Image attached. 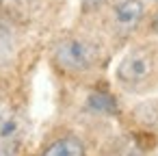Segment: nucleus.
Segmentation results:
<instances>
[{
	"label": "nucleus",
	"mask_w": 158,
	"mask_h": 156,
	"mask_svg": "<svg viewBox=\"0 0 158 156\" xmlns=\"http://www.w3.org/2000/svg\"><path fill=\"white\" fill-rule=\"evenodd\" d=\"M52 70L69 80H82L93 76L104 63L102 46L82 33H65L56 37L50 46Z\"/></svg>",
	"instance_id": "f257e3e1"
},
{
	"label": "nucleus",
	"mask_w": 158,
	"mask_h": 156,
	"mask_svg": "<svg viewBox=\"0 0 158 156\" xmlns=\"http://www.w3.org/2000/svg\"><path fill=\"white\" fill-rule=\"evenodd\" d=\"M115 85L128 95H149L158 89V44L130 46L113 70Z\"/></svg>",
	"instance_id": "f03ea898"
},
{
	"label": "nucleus",
	"mask_w": 158,
	"mask_h": 156,
	"mask_svg": "<svg viewBox=\"0 0 158 156\" xmlns=\"http://www.w3.org/2000/svg\"><path fill=\"white\" fill-rule=\"evenodd\" d=\"M24 139V115L15 106H0V156H22Z\"/></svg>",
	"instance_id": "7ed1b4c3"
},
{
	"label": "nucleus",
	"mask_w": 158,
	"mask_h": 156,
	"mask_svg": "<svg viewBox=\"0 0 158 156\" xmlns=\"http://www.w3.org/2000/svg\"><path fill=\"white\" fill-rule=\"evenodd\" d=\"M145 20V2L143 0H117L110 7V24L119 37L134 35Z\"/></svg>",
	"instance_id": "20e7f679"
},
{
	"label": "nucleus",
	"mask_w": 158,
	"mask_h": 156,
	"mask_svg": "<svg viewBox=\"0 0 158 156\" xmlns=\"http://www.w3.org/2000/svg\"><path fill=\"white\" fill-rule=\"evenodd\" d=\"M39 156H87V143L78 132L59 130L46 139Z\"/></svg>",
	"instance_id": "39448f33"
},
{
	"label": "nucleus",
	"mask_w": 158,
	"mask_h": 156,
	"mask_svg": "<svg viewBox=\"0 0 158 156\" xmlns=\"http://www.w3.org/2000/svg\"><path fill=\"white\" fill-rule=\"evenodd\" d=\"M149 26H152V33H154L156 39H158V9L154 11V15H152V20H149Z\"/></svg>",
	"instance_id": "423d86ee"
},
{
	"label": "nucleus",
	"mask_w": 158,
	"mask_h": 156,
	"mask_svg": "<svg viewBox=\"0 0 158 156\" xmlns=\"http://www.w3.org/2000/svg\"><path fill=\"white\" fill-rule=\"evenodd\" d=\"M2 61H5V50H2V46H0V67H2Z\"/></svg>",
	"instance_id": "0eeeda50"
},
{
	"label": "nucleus",
	"mask_w": 158,
	"mask_h": 156,
	"mask_svg": "<svg viewBox=\"0 0 158 156\" xmlns=\"http://www.w3.org/2000/svg\"><path fill=\"white\" fill-rule=\"evenodd\" d=\"M143 2H145V0H143ZM147 2H152V0H147Z\"/></svg>",
	"instance_id": "6e6552de"
}]
</instances>
